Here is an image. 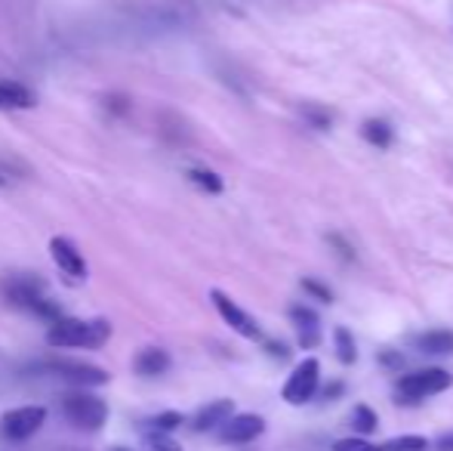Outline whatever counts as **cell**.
<instances>
[{"mask_svg":"<svg viewBox=\"0 0 453 451\" xmlns=\"http://www.w3.org/2000/svg\"><path fill=\"white\" fill-rule=\"evenodd\" d=\"M0 294H4V300H10V307L25 309L35 319H43L47 325H56L59 319H65L62 309L47 297L43 282L35 276H6L0 282Z\"/></svg>","mask_w":453,"mask_h":451,"instance_id":"6da1fadb","label":"cell"},{"mask_svg":"<svg viewBox=\"0 0 453 451\" xmlns=\"http://www.w3.org/2000/svg\"><path fill=\"white\" fill-rule=\"evenodd\" d=\"M108 338L111 325L105 319H59L47 331V343L53 349H99Z\"/></svg>","mask_w":453,"mask_h":451,"instance_id":"7a4b0ae2","label":"cell"},{"mask_svg":"<svg viewBox=\"0 0 453 451\" xmlns=\"http://www.w3.org/2000/svg\"><path fill=\"white\" fill-rule=\"evenodd\" d=\"M62 415L72 427L84 430V433H96V430L105 427L108 421V405L105 399H99L96 393H65L62 396Z\"/></svg>","mask_w":453,"mask_h":451,"instance_id":"3957f363","label":"cell"},{"mask_svg":"<svg viewBox=\"0 0 453 451\" xmlns=\"http://www.w3.org/2000/svg\"><path fill=\"white\" fill-rule=\"evenodd\" d=\"M453 384V377L444 368H419V371H411L398 380V390H395V402L398 405H417L429 396H438Z\"/></svg>","mask_w":453,"mask_h":451,"instance_id":"277c9868","label":"cell"},{"mask_svg":"<svg viewBox=\"0 0 453 451\" xmlns=\"http://www.w3.org/2000/svg\"><path fill=\"white\" fill-rule=\"evenodd\" d=\"M43 421H47V408L43 405H19V408H10L0 417V439L25 442L43 427Z\"/></svg>","mask_w":453,"mask_h":451,"instance_id":"5b68a950","label":"cell"},{"mask_svg":"<svg viewBox=\"0 0 453 451\" xmlns=\"http://www.w3.org/2000/svg\"><path fill=\"white\" fill-rule=\"evenodd\" d=\"M37 371L53 374V377H62L74 386H102L108 384V371L99 365H87V362H72V359H47L37 365Z\"/></svg>","mask_w":453,"mask_h":451,"instance_id":"8992f818","label":"cell"},{"mask_svg":"<svg viewBox=\"0 0 453 451\" xmlns=\"http://www.w3.org/2000/svg\"><path fill=\"white\" fill-rule=\"evenodd\" d=\"M318 384H321V365H318V359H303L293 368L290 377H287L280 396L290 405H305L318 396Z\"/></svg>","mask_w":453,"mask_h":451,"instance_id":"52a82bcc","label":"cell"},{"mask_svg":"<svg viewBox=\"0 0 453 451\" xmlns=\"http://www.w3.org/2000/svg\"><path fill=\"white\" fill-rule=\"evenodd\" d=\"M210 300H213L216 313L222 315V322H226V325L232 328L234 334H241V338H247V340H259V338H263L257 319H253L250 313H244V309H241L228 294H222V291H210Z\"/></svg>","mask_w":453,"mask_h":451,"instance_id":"ba28073f","label":"cell"},{"mask_svg":"<svg viewBox=\"0 0 453 451\" xmlns=\"http://www.w3.org/2000/svg\"><path fill=\"white\" fill-rule=\"evenodd\" d=\"M50 257H53V263L59 266V272L65 276V282L81 284L87 278V263H84V257H81L78 245H74L72 238L56 235V238L50 241Z\"/></svg>","mask_w":453,"mask_h":451,"instance_id":"9c48e42d","label":"cell"},{"mask_svg":"<svg viewBox=\"0 0 453 451\" xmlns=\"http://www.w3.org/2000/svg\"><path fill=\"white\" fill-rule=\"evenodd\" d=\"M216 433L228 446H247V442L259 439L265 433V421L259 415H232Z\"/></svg>","mask_w":453,"mask_h":451,"instance_id":"30bf717a","label":"cell"},{"mask_svg":"<svg viewBox=\"0 0 453 451\" xmlns=\"http://www.w3.org/2000/svg\"><path fill=\"white\" fill-rule=\"evenodd\" d=\"M290 322L296 325V338H299V346L303 349H315L321 343V319L311 307H290Z\"/></svg>","mask_w":453,"mask_h":451,"instance_id":"8fae6325","label":"cell"},{"mask_svg":"<svg viewBox=\"0 0 453 451\" xmlns=\"http://www.w3.org/2000/svg\"><path fill=\"white\" fill-rule=\"evenodd\" d=\"M232 399H216V402L203 405L195 417H191V430L195 433H210V430H219L222 424L232 417Z\"/></svg>","mask_w":453,"mask_h":451,"instance_id":"7c38bea8","label":"cell"},{"mask_svg":"<svg viewBox=\"0 0 453 451\" xmlns=\"http://www.w3.org/2000/svg\"><path fill=\"white\" fill-rule=\"evenodd\" d=\"M411 346L426 355H453V331H423L411 340Z\"/></svg>","mask_w":453,"mask_h":451,"instance_id":"4fadbf2b","label":"cell"},{"mask_svg":"<svg viewBox=\"0 0 453 451\" xmlns=\"http://www.w3.org/2000/svg\"><path fill=\"white\" fill-rule=\"evenodd\" d=\"M133 368H136V374H142V377H157V374H164L170 368L167 349H157V346L139 349L136 359H133Z\"/></svg>","mask_w":453,"mask_h":451,"instance_id":"5bb4252c","label":"cell"},{"mask_svg":"<svg viewBox=\"0 0 453 451\" xmlns=\"http://www.w3.org/2000/svg\"><path fill=\"white\" fill-rule=\"evenodd\" d=\"M37 97L22 84L12 81H0V109H35Z\"/></svg>","mask_w":453,"mask_h":451,"instance_id":"9a60e30c","label":"cell"},{"mask_svg":"<svg viewBox=\"0 0 453 451\" xmlns=\"http://www.w3.org/2000/svg\"><path fill=\"white\" fill-rule=\"evenodd\" d=\"M361 136L367 139L370 145H376V149H388V145H392V139H395V130L386 124V121L370 118V121H364Z\"/></svg>","mask_w":453,"mask_h":451,"instance_id":"2e32d148","label":"cell"},{"mask_svg":"<svg viewBox=\"0 0 453 451\" xmlns=\"http://www.w3.org/2000/svg\"><path fill=\"white\" fill-rule=\"evenodd\" d=\"M299 114H303V121L311 130H330V127H334V112L318 103H303L299 105Z\"/></svg>","mask_w":453,"mask_h":451,"instance_id":"e0dca14e","label":"cell"},{"mask_svg":"<svg viewBox=\"0 0 453 451\" xmlns=\"http://www.w3.org/2000/svg\"><path fill=\"white\" fill-rule=\"evenodd\" d=\"M334 346H336V355H340L342 365H355V362H358V346H355V338L349 328H336Z\"/></svg>","mask_w":453,"mask_h":451,"instance_id":"ac0fdd59","label":"cell"},{"mask_svg":"<svg viewBox=\"0 0 453 451\" xmlns=\"http://www.w3.org/2000/svg\"><path fill=\"white\" fill-rule=\"evenodd\" d=\"M349 421H352V430H358L361 436H370L376 427H380V417H376V411L370 408V405H355Z\"/></svg>","mask_w":453,"mask_h":451,"instance_id":"d6986e66","label":"cell"},{"mask_svg":"<svg viewBox=\"0 0 453 451\" xmlns=\"http://www.w3.org/2000/svg\"><path fill=\"white\" fill-rule=\"evenodd\" d=\"M188 180L195 183L201 192H207V195H219L222 192V176L213 174V170H207V167H191L188 170Z\"/></svg>","mask_w":453,"mask_h":451,"instance_id":"ffe728a7","label":"cell"},{"mask_svg":"<svg viewBox=\"0 0 453 451\" xmlns=\"http://www.w3.org/2000/svg\"><path fill=\"white\" fill-rule=\"evenodd\" d=\"M429 439L426 436H398V439H388L382 451H429Z\"/></svg>","mask_w":453,"mask_h":451,"instance_id":"44dd1931","label":"cell"},{"mask_svg":"<svg viewBox=\"0 0 453 451\" xmlns=\"http://www.w3.org/2000/svg\"><path fill=\"white\" fill-rule=\"evenodd\" d=\"M185 421V417L180 415V411H164V415L151 417V421H145L142 430H157V433H173L176 427Z\"/></svg>","mask_w":453,"mask_h":451,"instance_id":"7402d4cb","label":"cell"},{"mask_svg":"<svg viewBox=\"0 0 453 451\" xmlns=\"http://www.w3.org/2000/svg\"><path fill=\"white\" fill-rule=\"evenodd\" d=\"M142 433H145V439H149L151 451H182L167 433H157V430H142Z\"/></svg>","mask_w":453,"mask_h":451,"instance_id":"603a6c76","label":"cell"},{"mask_svg":"<svg viewBox=\"0 0 453 451\" xmlns=\"http://www.w3.org/2000/svg\"><path fill=\"white\" fill-rule=\"evenodd\" d=\"M303 291H305L309 297H315V300H324V303L334 300V291H330L327 284L315 282V278H303Z\"/></svg>","mask_w":453,"mask_h":451,"instance_id":"cb8c5ba5","label":"cell"},{"mask_svg":"<svg viewBox=\"0 0 453 451\" xmlns=\"http://www.w3.org/2000/svg\"><path fill=\"white\" fill-rule=\"evenodd\" d=\"M404 355H401V349H382L380 353V365L388 368V371H401L404 368Z\"/></svg>","mask_w":453,"mask_h":451,"instance_id":"d4e9b609","label":"cell"},{"mask_svg":"<svg viewBox=\"0 0 453 451\" xmlns=\"http://www.w3.org/2000/svg\"><path fill=\"white\" fill-rule=\"evenodd\" d=\"M334 451H382V446H373L367 439H340Z\"/></svg>","mask_w":453,"mask_h":451,"instance_id":"484cf974","label":"cell"},{"mask_svg":"<svg viewBox=\"0 0 453 451\" xmlns=\"http://www.w3.org/2000/svg\"><path fill=\"white\" fill-rule=\"evenodd\" d=\"M342 393H346V384L342 380H330L327 386L318 390V396H321V402H336V399H342Z\"/></svg>","mask_w":453,"mask_h":451,"instance_id":"4316f807","label":"cell"},{"mask_svg":"<svg viewBox=\"0 0 453 451\" xmlns=\"http://www.w3.org/2000/svg\"><path fill=\"white\" fill-rule=\"evenodd\" d=\"M265 349H269V355H272V359H278V362H287V359H290V349H287V343H274V340H269V343H265Z\"/></svg>","mask_w":453,"mask_h":451,"instance_id":"83f0119b","label":"cell"},{"mask_svg":"<svg viewBox=\"0 0 453 451\" xmlns=\"http://www.w3.org/2000/svg\"><path fill=\"white\" fill-rule=\"evenodd\" d=\"M327 241H330V245L336 247V251H340V257H342V260H355V251H352V245H346V241H342L340 235H330Z\"/></svg>","mask_w":453,"mask_h":451,"instance_id":"f1b7e54d","label":"cell"},{"mask_svg":"<svg viewBox=\"0 0 453 451\" xmlns=\"http://www.w3.org/2000/svg\"><path fill=\"white\" fill-rule=\"evenodd\" d=\"M432 448H435V451H453V433H444Z\"/></svg>","mask_w":453,"mask_h":451,"instance_id":"f546056e","label":"cell"},{"mask_svg":"<svg viewBox=\"0 0 453 451\" xmlns=\"http://www.w3.org/2000/svg\"><path fill=\"white\" fill-rule=\"evenodd\" d=\"M111 451H130V448H111Z\"/></svg>","mask_w":453,"mask_h":451,"instance_id":"4dcf8cb0","label":"cell"}]
</instances>
